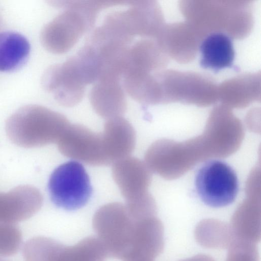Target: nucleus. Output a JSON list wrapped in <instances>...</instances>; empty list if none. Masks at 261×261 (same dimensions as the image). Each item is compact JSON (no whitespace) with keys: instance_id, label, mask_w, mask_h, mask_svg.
I'll list each match as a JSON object with an SVG mask.
<instances>
[{"instance_id":"obj_11","label":"nucleus","mask_w":261,"mask_h":261,"mask_svg":"<svg viewBox=\"0 0 261 261\" xmlns=\"http://www.w3.org/2000/svg\"><path fill=\"white\" fill-rule=\"evenodd\" d=\"M163 226L155 216L138 219L134 238L121 261H154L163 245Z\"/></svg>"},{"instance_id":"obj_3","label":"nucleus","mask_w":261,"mask_h":261,"mask_svg":"<svg viewBox=\"0 0 261 261\" xmlns=\"http://www.w3.org/2000/svg\"><path fill=\"white\" fill-rule=\"evenodd\" d=\"M137 220L119 202L106 204L96 211L93 227L108 256L122 260L134 237Z\"/></svg>"},{"instance_id":"obj_17","label":"nucleus","mask_w":261,"mask_h":261,"mask_svg":"<svg viewBox=\"0 0 261 261\" xmlns=\"http://www.w3.org/2000/svg\"><path fill=\"white\" fill-rule=\"evenodd\" d=\"M0 261H8L0 258Z\"/></svg>"},{"instance_id":"obj_2","label":"nucleus","mask_w":261,"mask_h":261,"mask_svg":"<svg viewBox=\"0 0 261 261\" xmlns=\"http://www.w3.org/2000/svg\"><path fill=\"white\" fill-rule=\"evenodd\" d=\"M70 124L63 115L31 104L20 108L9 117L6 132L15 145L34 148L57 143Z\"/></svg>"},{"instance_id":"obj_4","label":"nucleus","mask_w":261,"mask_h":261,"mask_svg":"<svg viewBox=\"0 0 261 261\" xmlns=\"http://www.w3.org/2000/svg\"><path fill=\"white\" fill-rule=\"evenodd\" d=\"M25 261H105L108 256L97 237L85 238L72 246H66L50 238L34 237L24 244Z\"/></svg>"},{"instance_id":"obj_7","label":"nucleus","mask_w":261,"mask_h":261,"mask_svg":"<svg viewBox=\"0 0 261 261\" xmlns=\"http://www.w3.org/2000/svg\"><path fill=\"white\" fill-rule=\"evenodd\" d=\"M41 83L59 103L66 107L82 100L87 85L70 58L48 67L42 75Z\"/></svg>"},{"instance_id":"obj_8","label":"nucleus","mask_w":261,"mask_h":261,"mask_svg":"<svg viewBox=\"0 0 261 261\" xmlns=\"http://www.w3.org/2000/svg\"><path fill=\"white\" fill-rule=\"evenodd\" d=\"M57 144L65 156L93 166L109 165L103 152L101 134L85 126L70 124Z\"/></svg>"},{"instance_id":"obj_15","label":"nucleus","mask_w":261,"mask_h":261,"mask_svg":"<svg viewBox=\"0 0 261 261\" xmlns=\"http://www.w3.org/2000/svg\"><path fill=\"white\" fill-rule=\"evenodd\" d=\"M31 50L28 40L13 31L0 33V71L13 72L27 62Z\"/></svg>"},{"instance_id":"obj_12","label":"nucleus","mask_w":261,"mask_h":261,"mask_svg":"<svg viewBox=\"0 0 261 261\" xmlns=\"http://www.w3.org/2000/svg\"><path fill=\"white\" fill-rule=\"evenodd\" d=\"M101 134L103 152L109 165L130 156L135 148V131L122 116L107 120Z\"/></svg>"},{"instance_id":"obj_13","label":"nucleus","mask_w":261,"mask_h":261,"mask_svg":"<svg viewBox=\"0 0 261 261\" xmlns=\"http://www.w3.org/2000/svg\"><path fill=\"white\" fill-rule=\"evenodd\" d=\"M121 80L101 79L92 88L89 99L95 112L107 120L122 116L127 108V101Z\"/></svg>"},{"instance_id":"obj_9","label":"nucleus","mask_w":261,"mask_h":261,"mask_svg":"<svg viewBox=\"0 0 261 261\" xmlns=\"http://www.w3.org/2000/svg\"><path fill=\"white\" fill-rule=\"evenodd\" d=\"M112 173L126 205L137 204L151 197L148 192L150 172L146 164L139 159L128 156L115 162Z\"/></svg>"},{"instance_id":"obj_16","label":"nucleus","mask_w":261,"mask_h":261,"mask_svg":"<svg viewBox=\"0 0 261 261\" xmlns=\"http://www.w3.org/2000/svg\"><path fill=\"white\" fill-rule=\"evenodd\" d=\"M22 242L21 231L16 224L0 223V256L17 253Z\"/></svg>"},{"instance_id":"obj_1","label":"nucleus","mask_w":261,"mask_h":261,"mask_svg":"<svg viewBox=\"0 0 261 261\" xmlns=\"http://www.w3.org/2000/svg\"><path fill=\"white\" fill-rule=\"evenodd\" d=\"M55 5L64 7L65 10L46 24L40 34L43 46L55 54L71 49L107 7L103 1H58Z\"/></svg>"},{"instance_id":"obj_14","label":"nucleus","mask_w":261,"mask_h":261,"mask_svg":"<svg viewBox=\"0 0 261 261\" xmlns=\"http://www.w3.org/2000/svg\"><path fill=\"white\" fill-rule=\"evenodd\" d=\"M200 51L201 66L215 71L230 67L234 58L230 39L219 32L207 36L201 44Z\"/></svg>"},{"instance_id":"obj_6","label":"nucleus","mask_w":261,"mask_h":261,"mask_svg":"<svg viewBox=\"0 0 261 261\" xmlns=\"http://www.w3.org/2000/svg\"><path fill=\"white\" fill-rule=\"evenodd\" d=\"M197 193L206 205L218 208L230 205L239 192L234 171L225 162L211 160L198 170L195 178Z\"/></svg>"},{"instance_id":"obj_10","label":"nucleus","mask_w":261,"mask_h":261,"mask_svg":"<svg viewBox=\"0 0 261 261\" xmlns=\"http://www.w3.org/2000/svg\"><path fill=\"white\" fill-rule=\"evenodd\" d=\"M43 202L40 191L30 185L0 192V223L16 224L27 220L40 210Z\"/></svg>"},{"instance_id":"obj_5","label":"nucleus","mask_w":261,"mask_h":261,"mask_svg":"<svg viewBox=\"0 0 261 261\" xmlns=\"http://www.w3.org/2000/svg\"><path fill=\"white\" fill-rule=\"evenodd\" d=\"M48 190L54 204L68 211L85 206L92 192L87 172L75 161L64 163L54 170L49 179Z\"/></svg>"}]
</instances>
